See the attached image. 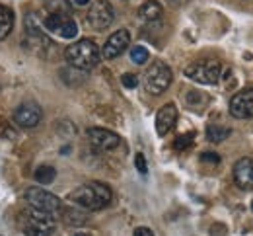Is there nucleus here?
<instances>
[{
	"label": "nucleus",
	"instance_id": "1",
	"mask_svg": "<svg viewBox=\"0 0 253 236\" xmlns=\"http://www.w3.org/2000/svg\"><path fill=\"white\" fill-rule=\"evenodd\" d=\"M68 199L72 203H76L78 207L82 209H88V211H97V209H103L105 205H109L113 199V193L109 189V186L101 184V182H90L86 186H80L78 189H74Z\"/></svg>",
	"mask_w": 253,
	"mask_h": 236
},
{
	"label": "nucleus",
	"instance_id": "2",
	"mask_svg": "<svg viewBox=\"0 0 253 236\" xmlns=\"http://www.w3.org/2000/svg\"><path fill=\"white\" fill-rule=\"evenodd\" d=\"M64 59L68 61V65L78 70H90L94 68L99 59H101V51L92 39H80L72 45L66 47L64 51Z\"/></svg>",
	"mask_w": 253,
	"mask_h": 236
},
{
	"label": "nucleus",
	"instance_id": "3",
	"mask_svg": "<svg viewBox=\"0 0 253 236\" xmlns=\"http://www.w3.org/2000/svg\"><path fill=\"white\" fill-rule=\"evenodd\" d=\"M20 227L26 236H51L55 231V219L45 211L28 207L20 215Z\"/></svg>",
	"mask_w": 253,
	"mask_h": 236
},
{
	"label": "nucleus",
	"instance_id": "4",
	"mask_svg": "<svg viewBox=\"0 0 253 236\" xmlns=\"http://www.w3.org/2000/svg\"><path fill=\"white\" fill-rule=\"evenodd\" d=\"M171 80H173L171 68L168 67L166 63H160L158 61V63L150 65L148 70H146V74H144V88H146L148 94L160 96V94H164L169 88Z\"/></svg>",
	"mask_w": 253,
	"mask_h": 236
},
{
	"label": "nucleus",
	"instance_id": "5",
	"mask_svg": "<svg viewBox=\"0 0 253 236\" xmlns=\"http://www.w3.org/2000/svg\"><path fill=\"white\" fill-rule=\"evenodd\" d=\"M222 63L216 59H203L185 68V76L199 84H216L220 80Z\"/></svg>",
	"mask_w": 253,
	"mask_h": 236
},
{
	"label": "nucleus",
	"instance_id": "6",
	"mask_svg": "<svg viewBox=\"0 0 253 236\" xmlns=\"http://www.w3.org/2000/svg\"><path fill=\"white\" fill-rule=\"evenodd\" d=\"M24 197H26L30 207L37 209V211H45L49 215L61 213V209H63V203L57 195H53L51 191L41 189V188H28Z\"/></svg>",
	"mask_w": 253,
	"mask_h": 236
},
{
	"label": "nucleus",
	"instance_id": "7",
	"mask_svg": "<svg viewBox=\"0 0 253 236\" xmlns=\"http://www.w3.org/2000/svg\"><path fill=\"white\" fill-rule=\"evenodd\" d=\"M86 18H88V26L92 30L101 32V30H105V28H109L113 24L115 14H113V8H111V4L107 0H95V2H92L90 12H88Z\"/></svg>",
	"mask_w": 253,
	"mask_h": 236
},
{
	"label": "nucleus",
	"instance_id": "8",
	"mask_svg": "<svg viewBox=\"0 0 253 236\" xmlns=\"http://www.w3.org/2000/svg\"><path fill=\"white\" fill-rule=\"evenodd\" d=\"M41 121V107L35 101H24L14 109V123L24 129L37 127Z\"/></svg>",
	"mask_w": 253,
	"mask_h": 236
},
{
	"label": "nucleus",
	"instance_id": "9",
	"mask_svg": "<svg viewBox=\"0 0 253 236\" xmlns=\"http://www.w3.org/2000/svg\"><path fill=\"white\" fill-rule=\"evenodd\" d=\"M45 28L51 34L61 35L63 39H74L78 35V26L74 20H70L68 16H59V14H49L45 18Z\"/></svg>",
	"mask_w": 253,
	"mask_h": 236
},
{
	"label": "nucleus",
	"instance_id": "10",
	"mask_svg": "<svg viewBox=\"0 0 253 236\" xmlns=\"http://www.w3.org/2000/svg\"><path fill=\"white\" fill-rule=\"evenodd\" d=\"M230 113L236 119H252L253 117V88H246L232 96L230 100Z\"/></svg>",
	"mask_w": 253,
	"mask_h": 236
},
{
	"label": "nucleus",
	"instance_id": "11",
	"mask_svg": "<svg viewBox=\"0 0 253 236\" xmlns=\"http://www.w3.org/2000/svg\"><path fill=\"white\" fill-rule=\"evenodd\" d=\"M128 43H130V34L126 30H117L115 34L109 35V39L105 41V45L101 49V57L107 59V61L119 57L126 47H128Z\"/></svg>",
	"mask_w": 253,
	"mask_h": 236
},
{
	"label": "nucleus",
	"instance_id": "12",
	"mask_svg": "<svg viewBox=\"0 0 253 236\" xmlns=\"http://www.w3.org/2000/svg\"><path fill=\"white\" fill-rule=\"evenodd\" d=\"M88 139L99 150H115L121 144V137L115 135L113 131L103 129V127H90L88 129Z\"/></svg>",
	"mask_w": 253,
	"mask_h": 236
},
{
	"label": "nucleus",
	"instance_id": "13",
	"mask_svg": "<svg viewBox=\"0 0 253 236\" xmlns=\"http://www.w3.org/2000/svg\"><path fill=\"white\" fill-rule=\"evenodd\" d=\"M234 182L240 189H253V160L240 158L234 164Z\"/></svg>",
	"mask_w": 253,
	"mask_h": 236
},
{
	"label": "nucleus",
	"instance_id": "14",
	"mask_svg": "<svg viewBox=\"0 0 253 236\" xmlns=\"http://www.w3.org/2000/svg\"><path fill=\"white\" fill-rule=\"evenodd\" d=\"M177 121V107L173 103H166L160 107V111L156 113V133L160 137L168 135L173 125Z\"/></svg>",
	"mask_w": 253,
	"mask_h": 236
},
{
	"label": "nucleus",
	"instance_id": "15",
	"mask_svg": "<svg viewBox=\"0 0 253 236\" xmlns=\"http://www.w3.org/2000/svg\"><path fill=\"white\" fill-rule=\"evenodd\" d=\"M26 35H28L30 49H37L39 51L41 47H49V39H47V35L41 32V28H39V24H37L33 14H28V18H26Z\"/></svg>",
	"mask_w": 253,
	"mask_h": 236
},
{
	"label": "nucleus",
	"instance_id": "16",
	"mask_svg": "<svg viewBox=\"0 0 253 236\" xmlns=\"http://www.w3.org/2000/svg\"><path fill=\"white\" fill-rule=\"evenodd\" d=\"M162 14H164V8L156 0H146L138 8V18L142 22H158L160 18H162Z\"/></svg>",
	"mask_w": 253,
	"mask_h": 236
},
{
	"label": "nucleus",
	"instance_id": "17",
	"mask_svg": "<svg viewBox=\"0 0 253 236\" xmlns=\"http://www.w3.org/2000/svg\"><path fill=\"white\" fill-rule=\"evenodd\" d=\"M12 28H14V14L8 6L0 4V41L10 35Z\"/></svg>",
	"mask_w": 253,
	"mask_h": 236
},
{
	"label": "nucleus",
	"instance_id": "18",
	"mask_svg": "<svg viewBox=\"0 0 253 236\" xmlns=\"http://www.w3.org/2000/svg\"><path fill=\"white\" fill-rule=\"evenodd\" d=\"M230 133L232 131L228 127H222V125H211V127H207V139L211 142H222V141H226L230 137Z\"/></svg>",
	"mask_w": 253,
	"mask_h": 236
},
{
	"label": "nucleus",
	"instance_id": "19",
	"mask_svg": "<svg viewBox=\"0 0 253 236\" xmlns=\"http://www.w3.org/2000/svg\"><path fill=\"white\" fill-rule=\"evenodd\" d=\"M35 182L37 184H43V186H47V184H51L53 180H55V176H57V172L53 166H39V168L35 170Z\"/></svg>",
	"mask_w": 253,
	"mask_h": 236
},
{
	"label": "nucleus",
	"instance_id": "20",
	"mask_svg": "<svg viewBox=\"0 0 253 236\" xmlns=\"http://www.w3.org/2000/svg\"><path fill=\"white\" fill-rule=\"evenodd\" d=\"M47 10H49V14L68 16L70 4H68V0H47Z\"/></svg>",
	"mask_w": 253,
	"mask_h": 236
},
{
	"label": "nucleus",
	"instance_id": "21",
	"mask_svg": "<svg viewBox=\"0 0 253 236\" xmlns=\"http://www.w3.org/2000/svg\"><path fill=\"white\" fill-rule=\"evenodd\" d=\"M130 61L132 63H136V65H144L146 61H148V49H144V47H132L130 49Z\"/></svg>",
	"mask_w": 253,
	"mask_h": 236
},
{
	"label": "nucleus",
	"instance_id": "22",
	"mask_svg": "<svg viewBox=\"0 0 253 236\" xmlns=\"http://www.w3.org/2000/svg\"><path fill=\"white\" fill-rule=\"evenodd\" d=\"M193 139H195V135H193V133L179 135L175 141H173V148H175V150H185V148H189L191 144H193Z\"/></svg>",
	"mask_w": 253,
	"mask_h": 236
},
{
	"label": "nucleus",
	"instance_id": "23",
	"mask_svg": "<svg viewBox=\"0 0 253 236\" xmlns=\"http://www.w3.org/2000/svg\"><path fill=\"white\" fill-rule=\"evenodd\" d=\"M121 84H123L125 88H136V86H138V78H136V74L125 72V74L121 76Z\"/></svg>",
	"mask_w": 253,
	"mask_h": 236
},
{
	"label": "nucleus",
	"instance_id": "24",
	"mask_svg": "<svg viewBox=\"0 0 253 236\" xmlns=\"http://www.w3.org/2000/svg\"><path fill=\"white\" fill-rule=\"evenodd\" d=\"M134 166H136V170H138L140 174H146V172H148V164H146V158H144L142 152H136V156H134Z\"/></svg>",
	"mask_w": 253,
	"mask_h": 236
},
{
	"label": "nucleus",
	"instance_id": "25",
	"mask_svg": "<svg viewBox=\"0 0 253 236\" xmlns=\"http://www.w3.org/2000/svg\"><path fill=\"white\" fill-rule=\"evenodd\" d=\"M201 160L203 162H211V164H218L220 162V156L216 152H203L201 154Z\"/></svg>",
	"mask_w": 253,
	"mask_h": 236
},
{
	"label": "nucleus",
	"instance_id": "26",
	"mask_svg": "<svg viewBox=\"0 0 253 236\" xmlns=\"http://www.w3.org/2000/svg\"><path fill=\"white\" fill-rule=\"evenodd\" d=\"M132 236H154V233L148 227H138V229H134V235Z\"/></svg>",
	"mask_w": 253,
	"mask_h": 236
},
{
	"label": "nucleus",
	"instance_id": "27",
	"mask_svg": "<svg viewBox=\"0 0 253 236\" xmlns=\"http://www.w3.org/2000/svg\"><path fill=\"white\" fill-rule=\"evenodd\" d=\"M189 0H168V4L169 6H173V8H179V6H185Z\"/></svg>",
	"mask_w": 253,
	"mask_h": 236
},
{
	"label": "nucleus",
	"instance_id": "28",
	"mask_svg": "<svg viewBox=\"0 0 253 236\" xmlns=\"http://www.w3.org/2000/svg\"><path fill=\"white\" fill-rule=\"evenodd\" d=\"M74 4H76V6H88L90 0H74Z\"/></svg>",
	"mask_w": 253,
	"mask_h": 236
},
{
	"label": "nucleus",
	"instance_id": "29",
	"mask_svg": "<svg viewBox=\"0 0 253 236\" xmlns=\"http://www.w3.org/2000/svg\"><path fill=\"white\" fill-rule=\"evenodd\" d=\"M74 236H90V235H74Z\"/></svg>",
	"mask_w": 253,
	"mask_h": 236
},
{
	"label": "nucleus",
	"instance_id": "30",
	"mask_svg": "<svg viewBox=\"0 0 253 236\" xmlns=\"http://www.w3.org/2000/svg\"><path fill=\"white\" fill-rule=\"evenodd\" d=\"M252 209H253V203H252Z\"/></svg>",
	"mask_w": 253,
	"mask_h": 236
}]
</instances>
